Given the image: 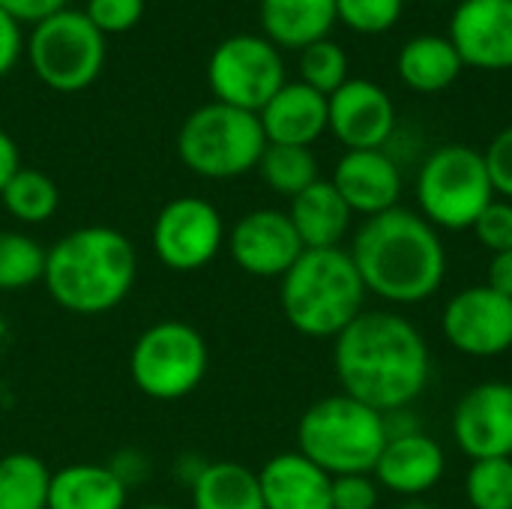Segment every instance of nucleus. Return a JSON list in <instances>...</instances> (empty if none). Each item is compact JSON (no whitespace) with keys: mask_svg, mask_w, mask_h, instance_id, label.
<instances>
[{"mask_svg":"<svg viewBox=\"0 0 512 509\" xmlns=\"http://www.w3.org/2000/svg\"><path fill=\"white\" fill-rule=\"evenodd\" d=\"M333 369L345 396L390 417L426 393L432 354L411 318L363 309L333 339Z\"/></svg>","mask_w":512,"mask_h":509,"instance_id":"obj_1","label":"nucleus"},{"mask_svg":"<svg viewBox=\"0 0 512 509\" xmlns=\"http://www.w3.org/2000/svg\"><path fill=\"white\" fill-rule=\"evenodd\" d=\"M366 294L393 306H417L435 297L447 276L441 231L417 210L393 207L363 219L348 249Z\"/></svg>","mask_w":512,"mask_h":509,"instance_id":"obj_2","label":"nucleus"},{"mask_svg":"<svg viewBox=\"0 0 512 509\" xmlns=\"http://www.w3.org/2000/svg\"><path fill=\"white\" fill-rule=\"evenodd\" d=\"M135 279L132 240L111 225H81L48 249L42 285L60 309L96 318L117 309L132 294Z\"/></svg>","mask_w":512,"mask_h":509,"instance_id":"obj_3","label":"nucleus"},{"mask_svg":"<svg viewBox=\"0 0 512 509\" xmlns=\"http://www.w3.org/2000/svg\"><path fill=\"white\" fill-rule=\"evenodd\" d=\"M366 303V285L348 249H303L279 279L285 321L306 339H336Z\"/></svg>","mask_w":512,"mask_h":509,"instance_id":"obj_4","label":"nucleus"},{"mask_svg":"<svg viewBox=\"0 0 512 509\" xmlns=\"http://www.w3.org/2000/svg\"><path fill=\"white\" fill-rule=\"evenodd\" d=\"M387 438V417L345 393L318 399L297 423V453L330 477L372 474Z\"/></svg>","mask_w":512,"mask_h":509,"instance_id":"obj_5","label":"nucleus"},{"mask_svg":"<svg viewBox=\"0 0 512 509\" xmlns=\"http://www.w3.org/2000/svg\"><path fill=\"white\" fill-rule=\"evenodd\" d=\"M264 147L258 114L216 99L195 108L177 132L180 162L204 180H234L255 171Z\"/></svg>","mask_w":512,"mask_h":509,"instance_id":"obj_6","label":"nucleus"},{"mask_svg":"<svg viewBox=\"0 0 512 509\" xmlns=\"http://www.w3.org/2000/svg\"><path fill=\"white\" fill-rule=\"evenodd\" d=\"M210 369V348L198 327L165 318L144 327L129 351V378L153 402H180L192 396Z\"/></svg>","mask_w":512,"mask_h":509,"instance_id":"obj_7","label":"nucleus"},{"mask_svg":"<svg viewBox=\"0 0 512 509\" xmlns=\"http://www.w3.org/2000/svg\"><path fill=\"white\" fill-rule=\"evenodd\" d=\"M483 150L444 144L432 150L417 174L420 216L438 231H471L477 216L495 201Z\"/></svg>","mask_w":512,"mask_h":509,"instance_id":"obj_8","label":"nucleus"},{"mask_svg":"<svg viewBox=\"0 0 512 509\" xmlns=\"http://www.w3.org/2000/svg\"><path fill=\"white\" fill-rule=\"evenodd\" d=\"M36 78L57 93L87 90L105 66V36L78 9H63L39 21L27 39Z\"/></svg>","mask_w":512,"mask_h":509,"instance_id":"obj_9","label":"nucleus"},{"mask_svg":"<svg viewBox=\"0 0 512 509\" xmlns=\"http://www.w3.org/2000/svg\"><path fill=\"white\" fill-rule=\"evenodd\" d=\"M285 60L267 36L237 33L216 45L207 63V84L216 102L258 114L285 84Z\"/></svg>","mask_w":512,"mask_h":509,"instance_id":"obj_10","label":"nucleus"},{"mask_svg":"<svg viewBox=\"0 0 512 509\" xmlns=\"http://www.w3.org/2000/svg\"><path fill=\"white\" fill-rule=\"evenodd\" d=\"M225 219L207 198L177 195L162 204L150 228V246L171 273H198L225 249Z\"/></svg>","mask_w":512,"mask_h":509,"instance_id":"obj_11","label":"nucleus"},{"mask_svg":"<svg viewBox=\"0 0 512 509\" xmlns=\"http://www.w3.org/2000/svg\"><path fill=\"white\" fill-rule=\"evenodd\" d=\"M441 330L465 357H501L512 348V300L489 285H471L450 297L441 315Z\"/></svg>","mask_w":512,"mask_h":509,"instance_id":"obj_12","label":"nucleus"},{"mask_svg":"<svg viewBox=\"0 0 512 509\" xmlns=\"http://www.w3.org/2000/svg\"><path fill=\"white\" fill-rule=\"evenodd\" d=\"M231 261L255 279H282L303 255V243L288 219V210L258 207L243 213L225 234Z\"/></svg>","mask_w":512,"mask_h":509,"instance_id":"obj_13","label":"nucleus"},{"mask_svg":"<svg viewBox=\"0 0 512 509\" xmlns=\"http://www.w3.org/2000/svg\"><path fill=\"white\" fill-rule=\"evenodd\" d=\"M456 447L471 459H512V384H474L453 408Z\"/></svg>","mask_w":512,"mask_h":509,"instance_id":"obj_14","label":"nucleus"},{"mask_svg":"<svg viewBox=\"0 0 512 509\" xmlns=\"http://www.w3.org/2000/svg\"><path fill=\"white\" fill-rule=\"evenodd\" d=\"M327 105V132H333L345 150H384L396 132V105L390 93L369 78H348L327 96Z\"/></svg>","mask_w":512,"mask_h":509,"instance_id":"obj_15","label":"nucleus"},{"mask_svg":"<svg viewBox=\"0 0 512 509\" xmlns=\"http://www.w3.org/2000/svg\"><path fill=\"white\" fill-rule=\"evenodd\" d=\"M450 39L471 69H512V0H459Z\"/></svg>","mask_w":512,"mask_h":509,"instance_id":"obj_16","label":"nucleus"},{"mask_svg":"<svg viewBox=\"0 0 512 509\" xmlns=\"http://www.w3.org/2000/svg\"><path fill=\"white\" fill-rule=\"evenodd\" d=\"M444 474H447L444 447L420 429L390 435L372 471L381 489L402 498H423L444 480Z\"/></svg>","mask_w":512,"mask_h":509,"instance_id":"obj_17","label":"nucleus"},{"mask_svg":"<svg viewBox=\"0 0 512 509\" xmlns=\"http://www.w3.org/2000/svg\"><path fill=\"white\" fill-rule=\"evenodd\" d=\"M330 183L351 213L366 219L399 207L402 198V171L384 150H345Z\"/></svg>","mask_w":512,"mask_h":509,"instance_id":"obj_18","label":"nucleus"},{"mask_svg":"<svg viewBox=\"0 0 512 509\" xmlns=\"http://www.w3.org/2000/svg\"><path fill=\"white\" fill-rule=\"evenodd\" d=\"M267 144L312 147L330 123L327 96L303 81H285L279 93L258 111Z\"/></svg>","mask_w":512,"mask_h":509,"instance_id":"obj_19","label":"nucleus"},{"mask_svg":"<svg viewBox=\"0 0 512 509\" xmlns=\"http://www.w3.org/2000/svg\"><path fill=\"white\" fill-rule=\"evenodd\" d=\"M258 483L267 509H333V477L297 450L267 459L258 471Z\"/></svg>","mask_w":512,"mask_h":509,"instance_id":"obj_20","label":"nucleus"},{"mask_svg":"<svg viewBox=\"0 0 512 509\" xmlns=\"http://www.w3.org/2000/svg\"><path fill=\"white\" fill-rule=\"evenodd\" d=\"M129 483L114 465L72 462L51 474L48 509H126Z\"/></svg>","mask_w":512,"mask_h":509,"instance_id":"obj_21","label":"nucleus"},{"mask_svg":"<svg viewBox=\"0 0 512 509\" xmlns=\"http://www.w3.org/2000/svg\"><path fill=\"white\" fill-rule=\"evenodd\" d=\"M288 219L303 249H336L348 237L354 213L330 180H315L309 189L291 198Z\"/></svg>","mask_w":512,"mask_h":509,"instance_id":"obj_22","label":"nucleus"},{"mask_svg":"<svg viewBox=\"0 0 512 509\" xmlns=\"http://www.w3.org/2000/svg\"><path fill=\"white\" fill-rule=\"evenodd\" d=\"M396 69L405 87H411L414 93H441L459 81L465 63L450 36L420 33L399 48Z\"/></svg>","mask_w":512,"mask_h":509,"instance_id":"obj_23","label":"nucleus"},{"mask_svg":"<svg viewBox=\"0 0 512 509\" xmlns=\"http://www.w3.org/2000/svg\"><path fill=\"white\" fill-rule=\"evenodd\" d=\"M336 24V0H261V27L276 48L303 51L327 39Z\"/></svg>","mask_w":512,"mask_h":509,"instance_id":"obj_24","label":"nucleus"},{"mask_svg":"<svg viewBox=\"0 0 512 509\" xmlns=\"http://www.w3.org/2000/svg\"><path fill=\"white\" fill-rule=\"evenodd\" d=\"M192 509H267L258 471L240 462H207L189 483Z\"/></svg>","mask_w":512,"mask_h":509,"instance_id":"obj_25","label":"nucleus"},{"mask_svg":"<svg viewBox=\"0 0 512 509\" xmlns=\"http://www.w3.org/2000/svg\"><path fill=\"white\" fill-rule=\"evenodd\" d=\"M51 474L33 453L0 456V509H48Z\"/></svg>","mask_w":512,"mask_h":509,"instance_id":"obj_26","label":"nucleus"},{"mask_svg":"<svg viewBox=\"0 0 512 509\" xmlns=\"http://www.w3.org/2000/svg\"><path fill=\"white\" fill-rule=\"evenodd\" d=\"M0 201H3L6 213L15 222H21V225H42V222H48L57 213L60 189H57V183L45 171L21 165L12 174V180L3 186Z\"/></svg>","mask_w":512,"mask_h":509,"instance_id":"obj_27","label":"nucleus"},{"mask_svg":"<svg viewBox=\"0 0 512 509\" xmlns=\"http://www.w3.org/2000/svg\"><path fill=\"white\" fill-rule=\"evenodd\" d=\"M261 180L267 183V189H273L276 195L294 198L303 189H309L318 177V159L312 153V147H288V144H267L258 168Z\"/></svg>","mask_w":512,"mask_h":509,"instance_id":"obj_28","label":"nucleus"},{"mask_svg":"<svg viewBox=\"0 0 512 509\" xmlns=\"http://www.w3.org/2000/svg\"><path fill=\"white\" fill-rule=\"evenodd\" d=\"M48 249L24 231H0V291H24L45 276Z\"/></svg>","mask_w":512,"mask_h":509,"instance_id":"obj_29","label":"nucleus"},{"mask_svg":"<svg viewBox=\"0 0 512 509\" xmlns=\"http://www.w3.org/2000/svg\"><path fill=\"white\" fill-rule=\"evenodd\" d=\"M465 498L474 509H512V459L471 462Z\"/></svg>","mask_w":512,"mask_h":509,"instance_id":"obj_30","label":"nucleus"},{"mask_svg":"<svg viewBox=\"0 0 512 509\" xmlns=\"http://www.w3.org/2000/svg\"><path fill=\"white\" fill-rule=\"evenodd\" d=\"M348 54L339 42L318 39L300 51V81L309 84L312 90L333 96L345 81H348Z\"/></svg>","mask_w":512,"mask_h":509,"instance_id":"obj_31","label":"nucleus"},{"mask_svg":"<svg viewBox=\"0 0 512 509\" xmlns=\"http://www.w3.org/2000/svg\"><path fill=\"white\" fill-rule=\"evenodd\" d=\"M405 0H336V21L354 33H387L399 24Z\"/></svg>","mask_w":512,"mask_h":509,"instance_id":"obj_32","label":"nucleus"},{"mask_svg":"<svg viewBox=\"0 0 512 509\" xmlns=\"http://www.w3.org/2000/svg\"><path fill=\"white\" fill-rule=\"evenodd\" d=\"M84 15L102 36L126 33L144 18V0H87Z\"/></svg>","mask_w":512,"mask_h":509,"instance_id":"obj_33","label":"nucleus"},{"mask_svg":"<svg viewBox=\"0 0 512 509\" xmlns=\"http://www.w3.org/2000/svg\"><path fill=\"white\" fill-rule=\"evenodd\" d=\"M474 237L480 240L483 249H489L492 255L498 252H510L512 249V201L495 198L474 222Z\"/></svg>","mask_w":512,"mask_h":509,"instance_id":"obj_34","label":"nucleus"},{"mask_svg":"<svg viewBox=\"0 0 512 509\" xmlns=\"http://www.w3.org/2000/svg\"><path fill=\"white\" fill-rule=\"evenodd\" d=\"M381 501V486L372 474H345L333 477L330 504L333 509H375Z\"/></svg>","mask_w":512,"mask_h":509,"instance_id":"obj_35","label":"nucleus"},{"mask_svg":"<svg viewBox=\"0 0 512 509\" xmlns=\"http://www.w3.org/2000/svg\"><path fill=\"white\" fill-rule=\"evenodd\" d=\"M486 168H489V180L498 198L512 201V126L501 129L492 144L483 150Z\"/></svg>","mask_w":512,"mask_h":509,"instance_id":"obj_36","label":"nucleus"},{"mask_svg":"<svg viewBox=\"0 0 512 509\" xmlns=\"http://www.w3.org/2000/svg\"><path fill=\"white\" fill-rule=\"evenodd\" d=\"M66 3L69 0H0V9L6 12V15H12L18 24H39V21H45V18H51V15H57V12H63L66 9Z\"/></svg>","mask_w":512,"mask_h":509,"instance_id":"obj_37","label":"nucleus"},{"mask_svg":"<svg viewBox=\"0 0 512 509\" xmlns=\"http://www.w3.org/2000/svg\"><path fill=\"white\" fill-rule=\"evenodd\" d=\"M24 39H21V24L0 9V78L9 75L21 57Z\"/></svg>","mask_w":512,"mask_h":509,"instance_id":"obj_38","label":"nucleus"},{"mask_svg":"<svg viewBox=\"0 0 512 509\" xmlns=\"http://www.w3.org/2000/svg\"><path fill=\"white\" fill-rule=\"evenodd\" d=\"M486 285L504 297L512 300V249L510 252H498L492 255L489 261V276H486Z\"/></svg>","mask_w":512,"mask_h":509,"instance_id":"obj_39","label":"nucleus"},{"mask_svg":"<svg viewBox=\"0 0 512 509\" xmlns=\"http://www.w3.org/2000/svg\"><path fill=\"white\" fill-rule=\"evenodd\" d=\"M21 168V153H18V144L12 141L9 132L0 129V192L3 186L12 180V174Z\"/></svg>","mask_w":512,"mask_h":509,"instance_id":"obj_40","label":"nucleus"},{"mask_svg":"<svg viewBox=\"0 0 512 509\" xmlns=\"http://www.w3.org/2000/svg\"><path fill=\"white\" fill-rule=\"evenodd\" d=\"M399 509H435L432 504H423V501H408V504H402Z\"/></svg>","mask_w":512,"mask_h":509,"instance_id":"obj_41","label":"nucleus"},{"mask_svg":"<svg viewBox=\"0 0 512 509\" xmlns=\"http://www.w3.org/2000/svg\"><path fill=\"white\" fill-rule=\"evenodd\" d=\"M138 509H177V507H165V504H144V507Z\"/></svg>","mask_w":512,"mask_h":509,"instance_id":"obj_42","label":"nucleus"}]
</instances>
